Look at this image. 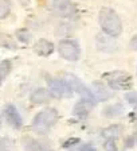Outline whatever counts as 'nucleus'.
<instances>
[{
    "label": "nucleus",
    "mask_w": 137,
    "mask_h": 151,
    "mask_svg": "<svg viewBox=\"0 0 137 151\" xmlns=\"http://www.w3.org/2000/svg\"><path fill=\"white\" fill-rule=\"evenodd\" d=\"M98 23H100L102 32H105L106 35L113 38H117L121 35L122 22L114 9L108 8V7L101 8L100 14H98Z\"/></svg>",
    "instance_id": "f257e3e1"
},
{
    "label": "nucleus",
    "mask_w": 137,
    "mask_h": 151,
    "mask_svg": "<svg viewBox=\"0 0 137 151\" xmlns=\"http://www.w3.org/2000/svg\"><path fill=\"white\" fill-rule=\"evenodd\" d=\"M58 120H59V113L55 108H44L35 115L31 123V128L38 135H46L58 123Z\"/></svg>",
    "instance_id": "f03ea898"
},
{
    "label": "nucleus",
    "mask_w": 137,
    "mask_h": 151,
    "mask_svg": "<svg viewBox=\"0 0 137 151\" xmlns=\"http://www.w3.org/2000/svg\"><path fill=\"white\" fill-rule=\"evenodd\" d=\"M103 80L106 81L108 86L113 91H129L133 86V80L132 76L126 72L121 70H114V72L105 73L102 76Z\"/></svg>",
    "instance_id": "7ed1b4c3"
},
{
    "label": "nucleus",
    "mask_w": 137,
    "mask_h": 151,
    "mask_svg": "<svg viewBox=\"0 0 137 151\" xmlns=\"http://www.w3.org/2000/svg\"><path fill=\"white\" fill-rule=\"evenodd\" d=\"M47 86H49V91L51 92L55 99H71L74 91L71 89L70 84L66 81V78H54L47 76Z\"/></svg>",
    "instance_id": "20e7f679"
},
{
    "label": "nucleus",
    "mask_w": 137,
    "mask_h": 151,
    "mask_svg": "<svg viewBox=\"0 0 137 151\" xmlns=\"http://www.w3.org/2000/svg\"><path fill=\"white\" fill-rule=\"evenodd\" d=\"M58 54L61 58L66 61H78L81 57V47L79 43L74 39H62L58 43Z\"/></svg>",
    "instance_id": "39448f33"
},
{
    "label": "nucleus",
    "mask_w": 137,
    "mask_h": 151,
    "mask_svg": "<svg viewBox=\"0 0 137 151\" xmlns=\"http://www.w3.org/2000/svg\"><path fill=\"white\" fill-rule=\"evenodd\" d=\"M65 78H66V81L70 84V86H71L73 91L81 96V99H87V100L97 101L96 100V96H94V93H93V91L87 88L86 85H85L81 80L78 78L77 76H74V74H66Z\"/></svg>",
    "instance_id": "423d86ee"
},
{
    "label": "nucleus",
    "mask_w": 137,
    "mask_h": 151,
    "mask_svg": "<svg viewBox=\"0 0 137 151\" xmlns=\"http://www.w3.org/2000/svg\"><path fill=\"white\" fill-rule=\"evenodd\" d=\"M53 12L61 18H73L77 14V7L71 0H53Z\"/></svg>",
    "instance_id": "0eeeda50"
},
{
    "label": "nucleus",
    "mask_w": 137,
    "mask_h": 151,
    "mask_svg": "<svg viewBox=\"0 0 137 151\" xmlns=\"http://www.w3.org/2000/svg\"><path fill=\"white\" fill-rule=\"evenodd\" d=\"M3 115H4V119L7 120V123H8L12 128H15V129L22 128L23 117L14 104H7L3 109Z\"/></svg>",
    "instance_id": "6e6552de"
},
{
    "label": "nucleus",
    "mask_w": 137,
    "mask_h": 151,
    "mask_svg": "<svg viewBox=\"0 0 137 151\" xmlns=\"http://www.w3.org/2000/svg\"><path fill=\"white\" fill-rule=\"evenodd\" d=\"M22 145L24 151H53L50 142L32 138V136H24L22 139Z\"/></svg>",
    "instance_id": "1a4fd4ad"
},
{
    "label": "nucleus",
    "mask_w": 137,
    "mask_h": 151,
    "mask_svg": "<svg viewBox=\"0 0 137 151\" xmlns=\"http://www.w3.org/2000/svg\"><path fill=\"white\" fill-rule=\"evenodd\" d=\"M97 105V101L87 100V99H81V100L75 103L74 108H73V113L78 117H86L90 115V112L94 109Z\"/></svg>",
    "instance_id": "9d476101"
},
{
    "label": "nucleus",
    "mask_w": 137,
    "mask_h": 151,
    "mask_svg": "<svg viewBox=\"0 0 137 151\" xmlns=\"http://www.w3.org/2000/svg\"><path fill=\"white\" fill-rule=\"evenodd\" d=\"M54 99V96L51 94V92L49 91V88H38L30 96V101L35 105H44L49 104Z\"/></svg>",
    "instance_id": "9b49d317"
},
{
    "label": "nucleus",
    "mask_w": 137,
    "mask_h": 151,
    "mask_svg": "<svg viewBox=\"0 0 137 151\" xmlns=\"http://www.w3.org/2000/svg\"><path fill=\"white\" fill-rule=\"evenodd\" d=\"M91 91H93L97 101H106L113 96V93L110 92V89H108V86L103 85L102 82H100V81H94L93 82V85H91Z\"/></svg>",
    "instance_id": "f8f14e48"
},
{
    "label": "nucleus",
    "mask_w": 137,
    "mask_h": 151,
    "mask_svg": "<svg viewBox=\"0 0 137 151\" xmlns=\"http://www.w3.org/2000/svg\"><path fill=\"white\" fill-rule=\"evenodd\" d=\"M55 50V46H54L53 42L47 41V39H39V41L35 42L34 45V51L41 57H49L54 53Z\"/></svg>",
    "instance_id": "ddd939ff"
},
{
    "label": "nucleus",
    "mask_w": 137,
    "mask_h": 151,
    "mask_svg": "<svg viewBox=\"0 0 137 151\" xmlns=\"http://www.w3.org/2000/svg\"><path fill=\"white\" fill-rule=\"evenodd\" d=\"M97 42V47L102 51H114L116 50V43L113 42V37H109L106 35L105 32L103 34H98L96 38Z\"/></svg>",
    "instance_id": "4468645a"
},
{
    "label": "nucleus",
    "mask_w": 137,
    "mask_h": 151,
    "mask_svg": "<svg viewBox=\"0 0 137 151\" xmlns=\"http://www.w3.org/2000/svg\"><path fill=\"white\" fill-rule=\"evenodd\" d=\"M124 113V107L121 104H112V105H108V107L103 108L102 115L105 117H109V119H114L117 116H121Z\"/></svg>",
    "instance_id": "2eb2a0df"
},
{
    "label": "nucleus",
    "mask_w": 137,
    "mask_h": 151,
    "mask_svg": "<svg viewBox=\"0 0 137 151\" xmlns=\"http://www.w3.org/2000/svg\"><path fill=\"white\" fill-rule=\"evenodd\" d=\"M122 127L118 126V124H113V126H109L108 128L102 129V136L105 139H117L120 135H121Z\"/></svg>",
    "instance_id": "dca6fc26"
},
{
    "label": "nucleus",
    "mask_w": 137,
    "mask_h": 151,
    "mask_svg": "<svg viewBox=\"0 0 137 151\" xmlns=\"http://www.w3.org/2000/svg\"><path fill=\"white\" fill-rule=\"evenodd\" d=\"M11 70H12V62L9 60H3L0 62V86L4 84Z\"/></svg>",
    "instance_id": "f3484780"
},
{
    "label": "nucleus",
    "mask_w": 137,
    "mask_h": 151,
    "mask_svg": "<svg viewBox=\"0 0 137 151\" xmlns=\"http://www.w3.org/2000/svg\"><path fill=\"white\" fill-rule=\"evenodd\" d=\"M0 47H6L8 50H16L18 49L14 39L7 34H0Z\"/></svg>",
    "instance_id": "a211bd4d"
},
{
    "label": "nucleus",
    "mask_w": 137,
    "mask_h": 151,
    "mask_svg": "<svg viewBox=\"0 0 137 151\" xmlns=\"http://www.w3.org/2000/svg\"><path fill=\"white\" fill-rule=\"evenodd\" d=\"M15 37L22 43H28V42L31 41V32L28 31L27 28H19V30H16Z\"/></svg>",
    "instance_id": "6ab92c4d"
},
{
    "label": "nucleus",
    "mask_w": 137,
    "mask_h": 151,
    "mask_svg": "<svg viewBox=\"0 0 137 151\" xmlns=\"http://www.w3.org/2000/svg\"><path fill=\"white\" fill-rule=\"evenodd\" d=\"M11 12V0H0V20L6 19Z\"/></svg>",
    "instance_id": "aec40b11"
},
{
    "label": "nucleus",
    "mask_w": 137,
    "mask_h": 151,
    "mask_svg": "<svg viewBox=\"0 0 137 151\" xmlns=\"http://www.w3.org/2000/svg\"><path fill=\"white\" fill-rule=\"evenodd\" d=\"M11 143L12 142L9 140L6 136H0V151H9L11 150Z\"/></svg>",
    "instance_id": "412c9836"
},
{
    "label": "nucleus",
    "mask_w": 137,
    "mask_h": 151,
    "mask_svg": "<svg viewBox=\"0 0 137 151\" xmlns=\"http://www.w3.org/2000/svg\"><path fill=\"white\" fill-rule=\"evenodd\" d=\"M125 100L128 101L129 104L137 107V92H128L125 94Z\"/></svg>",
    "instance_id": "4be33fe9"
},
{
    "label": "nucleus",
    "mask_w": 137,
    "mask_h": 151,
    "mask_svg": "<svg viewBox=\"0 0 137 151\" xmlns=\"http://www.w3.org/2000/svg\"><path fill=\"white\" fill-rule=\"evenodd\" d=\"M105 151H118L114 139H106L105 140Z\"/></svg>",
    "instance_id": "5701e85b"
},
{
    "label": "nucleus",
    "mask_w": 137,
    "mask_h": 151,
    "mask_svg": "<svg viewBox=\"0 0 137 151\" xmlns=\"http://www.w3.org/2000/svg\"><path fill=\"white\" fill-rule=\"evenodd\" d=\"M79 142H81V140H79L78 138L77 139H68V140H66L65 143H63V147L67 148V147H70V146H75V145H78Z\"/></svg>",
    "instance_id": "b1692460"
},
{
    "label": "nucleus",
    "mask_w": 137,
    "mask_h": 151,
    "mask_svg": "<svg viewBox=\"0 0 137 151\" xmlns=\"http://www.w3.org/2000/svg\"><path fill=\"white\" fill-rule=\"evenodd\" d=\"M78 151H98V150H97V148L94 147L93 145H89V143H86V145L81 146Z\"/></svg>",
    "instance_id": "393cba45"
},
{
    "label": "nucleus",
    "mask_w": 137,
    "mask_h": 151,
    "mask_svg": "<svg viewBox=\"0 0 137 151\" xmlns=\"http://www.w3.org/2000/svg\"><path fill=\"white\" fill-rule=\"evenodd\" d=\"M131 47L134 51H137V34L131 39Z\"/></svg>",
    "instance_id": "a878e982"
},
{
    "label": "nucleus",
    "mask_w": 137,
    "mask_h": 151,
    "mask_svg": "<svg viewBox=\"0 0 137 151\" xmlns=\"http://www.w3.org/2000/svg\"><path fill=\"white\" fill-rule=\"evenodd\" d=\"M132 140H133V145L137 146V132H134L133 135H132Z\"/></svg>",
    "instance_id": "bb28decb"
},
{
    "label": "nucleus",
    "mask_w": 137,
    "mask_h": 151,
    "mask_svg": "<svg viewBox=\"0 0 137 151\" xmlns=\"http://www.w3.org/2000/svg\"><path fill=\"white\" fill-rule=\"evenodd\" d=\"M0 128H1V117H0Z\"/></svg>",
    "instance_id": "cd10ccee"
}]
</instances>
